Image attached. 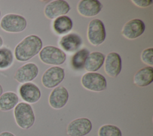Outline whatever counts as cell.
Returning <instances> with one entry per match:
<instances>
[{
	"label": "cell",
	"mask_w": 153,
	"mask_h": 136,
	"mask_svg": "<svg viewBox=\"0 0 153 136\" xmlns=\"http://www.w3.org/2000/svg\"><path fill=\"white\" fill-rule=\"evenodd\" d=\"M42 48L41 39L35 35L26 37L14 49V56L17 61L25 62L36 55Z\"/></svg>",
	"instance_id": "6da1fadb"
},
{
	"label": "cell",
	"mask_w": 153,
	"mask_h": 136,
	"mask_svg": "<svg viewBox=\"0 0 153 136\" xmlns=\"http://www.w3.org/2000/svg\"><path fill=\"white\" fill-rule=\"evenodd\" d=\"M14 116L17 125L22 129H29L35 123V117L32 107L25 102H19L14 107Z\"/></svg>",
	"instance_id": "7a4b0ae2"
},
{
	"label": "cell",
	"mask_w": 153,
	"mask_h": 136,
	"mask_svg": "<svg viewBox=\"0 0 153 136\" xmlns=\"http://www.w3.org/2000/svg\"><path fill=\"white\" fill-rule=\"evenodd\" d=\"M1 28L7 32L18 33L24 31L27 26L26 19L19 14L8 13L4 15L0 21Z\"/></svg>",
	"instance_id": "3957f363"
},
{
	"label": "cell",
	"mask_w": 153,
	"mask_h": 136,
	"mask_svg": "<svg viewBox=\"0 0 153 136\" xmlns=\"http://www.w3.org/2000/svg\"><path fill=\"white\" fill-rule=\"evenodd\" d=\"M39 58L41 61L46 64L59 65L63 64L66 61L65 53L58 47L47 46L39 52Z\"/></svg>",
	"instance_id": "277c9868"
},
{
	"label": "cell",
	"mask_w": 153,
	"mask_h": 136,
	"mask_svg": "<svg viewBox=\"0 0 153 136\" xmlns=\"http://www.w3.org/2000/svg\"><path fill=\"white\" fill-rule=\"evenodd\" d=\"M81 83L84 88L94 92L104 90L107 87L105 77L97 72L85 73L82 77Z\"/></svg>",
	"instance_id": "5b68a950"
},
{
	"label": "cell",
	"mask_w": 153,
	"mask_h": 136,
	"mask_svg": "<svg viewBox=\"0 0 153 136\" xmlns=\"http://www.w3.org/2000/svg\"><path fill=\"white\" fill-rule=\"evenodd\" d=\"M87 37L93 46H97L103 43L106 38V31L102 21L97 19L91 20L88 26Z\"/></svg>",
	"instance_id": "8992f818"
},
{
	"label": "cell",
	"mask_w": 153,
	"mask_h": 136,
	"mask_svg": "<svg viewBox=\"0 0 153 136\" xmlns=\"http://www.w3.org/2000/svg\"><path fill=\"white\" fill-rule=\"evenodd\" d=\"M92 129L91 122L87 118L81 117L71 122L67 126L66 132L69 136H85Z\"/></svg>",
	"instance_id": "52a82bcc"
},
{
	"label": "cell",
	"mask_w": 153,
	"mask_h": 136,
	"mask_svg": "<svg viewBox=\"0 0 153 136\" xmlns=\"http://www.w3.org/2000/svg\"><path fill=\"white\" fill-rule=\"evenodd\" d=\"M65 78L64 69L52 67L47 69L42 76V83L47 88H53L59 84Z\"/></svg>",
	"instance_id": "ba28073f"
},
{
	"label": "cell",
	"mask_w": 153,
	"mask_h": 136,
	"mask_svg": "<svg viewBox=\"0 0 153 136\" xmlns=\"http://www.w3.org/2000/svg\"><path fill=\"white\" fill-rule=\"evenodd\" d=\"M39 69L34 63H27L19 67L14 75V78L20 83L32 81L38 74Z\"/></svg>",
	"instance_id": "9c48e42d"
},
{
	"label": "cell",
	"mask_w": 153,
	"mask_h": 136,
	"mask_svg": "<svg viewBox=\"0 0 153 136\" xmlns=\"http://www.w3.org/2000/svg\"><path fill=\"white\" fill-rule=\"evenodd\" d=\"M71 9L69 4L63 0L53 1L46 5L44 8L45 16L50 19H56L58 17L65 16Z\"/></svg>",
	"instance_id": "30bf717a"
},
{
	"label": "cell",
	"mask_w": 153,
	"mask_h": 136,
	"mask_svg": "<svg viewBox=\"0 0 153 136\" xmlns=\"http://www.w3.org/2000/svg\"><path fill=\"white\" fill-rule=\"evenodd\" d=\"M145 29L144 22L139 19L127 22L123 26L122 35L128 39H135L143 34Z\"/></svg>",
	"instance_id": "8fae6325"
},
{
	"label": "cell",
	"mask_w": 153,
	"mask_h": 136,
	"mask_svg": "<svg viewBox=\"0 0 153 136\" xmlns=\"http://www.w3.org/2000/svg\"><path fill=\"white\" fill-rule=\"evenodd\" d=\"M19 92L22 99L28 104L38 101L41 95L39 87L30 82L22 84L19 89Z\"/></svg>",
	"instance_id": "7c38bea8"
},
{
	"label": "cell",
	"mask_w": 153,
	"mask_h": 136,
	"mask_svg": "<svg viewBox=\"0 0 153 136\" xmlns=\"http://www.w3.org/2000/svg\"><path fill=\"white\" fill-rule=\"evenodd\" d=\"M105 62V71L110 77H117L122 68L121 58L119 54L115 52H111L108 54Z\"/></svg>",
	"instance_id": "4fadbf2b"
},
{
	"label": "cell",
	"mask_w": 153,
	"mask_h": 136,
	"mask_svg": "<svg viewBox=\"0 0 153 136\" xmlns=\"http://www.w3.org/2000/svg\"><path fill=\"white\" fill-rule=\"evenodd\" d=\"M68 99L69 93L67 89L63 86H58L51 91L48 102L52 108L60 109L66 104Z\"/></svg>",
	"instance_id": "5bb4252c"
},
{
	"label": "cell",
	"mask_w": 153,
	"mask_h": 136,
	"mask_svg": "<svg viewBox=\"0 0 153 136\" xmlns=\"http://www.w3.org/2000/svg\"><path fill=\"white\" fill-rule=\"evenodd\" d=\"M102 8V5L97 0H82L77 6L78 11L85 17H93L98 14Z\"/></svg>",
	"instance_id": "9a60e30c"
},
{
	"label": "cell",
	"mask_w": 153,
	"mask_h": 136,
	"mask_svg": "<svg viewBox=\"0 0 153 136\" xmlns=\"http://www.w3.org/2000/svg\"><path fill=\"white\" fill-rule=\"evenodd\" d=\"M82 43L81 37L74 33L69 34L63 36L60 40V47L68 52H74L76 51Z\"/></svg>",
	"instance_id": "2e32d148"
},
{
	"label": "cell",
	"mask_w": 153,
	"mask_h": 136,
	"mask_svg": "<svg viewBox=\"0 0 153 136\" xmlns=\"http://www.w3.org/2000/svg\"><path fill=\"white\" fill-rule=\"evenodd\" d=\"M153 80V68L151 66L141 68L134 75L133 81L135 84L145 87L150 84Z\"/></svg>",
	"instance_id": "e0dca14e"
},
{
	"label": "cell",
	"mask_w": 153,
	"mask_h": 136,
	"mask_svg": "<svg viewBox=\"0 0 153 136\" xmlns=\"http://www.w3.org/2000/svg\"><path fill=\"white\" fill-rule=\"evenodd\" d=\"M105 55L99 52H93L88 55L84 68L87 71L95 72L99 70L103 65L105 61Z\"/></svg>",
	"instance_id": "ac0fdd59"
},
{
	"label": "cell",
	"mask_w": 153,
	"mask_h": 136,
	"mask_svg": "<svg viewBox=\"0 0 153 136\" xmlns=\"http://www.w3.org/2000/svg\"><path fill=\"white\" fill-rule=\"evenodd\" d=\"M19 96L14 92H5L0 96V110L8 111L17 105L19 102Z\"/></svg>",
	"instance_id": "d6986e66"
},
{
	"label": "cell",
	"mask_w": 153,
	"mask_h": 136,
	"mask_svg": "<svg viewBox=\"0 0 153 136\" xmlns=\"http://www.w3.org/2000/svg\"><path fill=\"white\" fill-rule=\"evenodd\" d=\"M73 27L72 19L67 16L57 17L53 22V29L56 34L62 35L69 32Z\"/></svg>",
	"instance_id": "ffe728a7"
},
{
	"label": "cell",
	"mask_w": 153,
	"mask_h": 136,
	"mask_svg": "<svg viewBox=\"0 0 153 136\" xmlns=\"http://www.w3.org/2000/svg\"><path fill=\"white\" fill-rule=\"evenodd\" d=\"M14 55L10 49L7 47L0 48V69L8 68L13 64Z\"/></svg>",
	"instance_id": "44dd1931"
},
{
	"label": "cell",
	"mask_w": 153,
	"mask_h": 136,
	"mask_svg": "<svg viewBox=\"0 0 153 136\" xmlns=\"http://www.w3.org/2000/svg\"><path fill=\"white\" fill-rule=\"evenodd\" d=\"M88 55L89 51L86 49H82L75 53L71 61L73 68L76 70L84 68Z\"/></svg>",
	"instance_id": "7402d4cb"
},
{
	"label": "cell",
	"mask_w": 153,
	"mask_h": 136,
	"mask_svg": "<svg viewBox=\"0 0 153 136\" xmlns=\"http://www.w3.org/2000/svg\"><path fill=\"white\" fill-rule=\"evenodd\" d=\"M99 136H123L120 129L113 125H104L98 131Z\"/></svg>",
	"instance_id": "603a6c76"
},
{
	"label": "cell",
	"mask_w": 153,
	"mask_h": 136,
	"mask_svg": "<svg viewBox=\"0 0 153 136\" xmlns=\"http://www.w3.org/2000/svg\"><path fill=\"white\" fill-rule=\"evenodd\" d=\"M141 59L144 63L152 67L153 65V49L151 47L145 49L142 52Z\"/></svg>",
	"instance_id": "cb8c5ba5"
},
{
	"label": "cell",
	"mask_w": 153,
	"mask_h": 136,
	"mask_svg": "<svg viewBox=\"0 0 153 136\" xmlns=\"http://www.w3.org/2000/svg\"><path fill=\"white\" fill-rule=\"evenodd\" d=\"M132 2L134 4L136 5L144 8L147 7L149 5H151L152 4V0H133Z\"/></svg>",
	"instance_id": "d4e9b609"
},
{
	"label": "cell",
	"mask_w": 153,
	"mask_h": 136,
	"mask_svg": "<svg viewBox=\"0 0 153 136\" xmlns=\"http://www.w3.org/2000/svg\"><path fill=\"white\" fill-rule=\"evenodd\" d=\"M0 136H16V135L10 132L4 131L0 133Z\"/></svg>",
	"instance_id": "484cf974"
},
{
	"label": "cell",
	"mask_w": 153,
	"mask_h": 136,
	"mask_svg": "<svg viewBox=\"0 0 153 136\" xmlns=\"http://www.w3.org/2000/svg\"><path fill=\"white\" fill-rule=\"evenodd\" d=\"M3 44H4V40H3L2 37L0 35V48L2 47Z\"/></svg>",
	"instance_id": "4316f807"
},
{
	"label": "cell",
	"mask_w": 153,
	"mask_h": 136,
	"mask_svg": "<svg viewBox=\"0 0 153 136\" xmlns=\"http://www.w3.org/2000/svg\"><path fill=\"white\" fill-rule=\"evenodd\" d=\"M3 93V87L2 85L0 84V96Z\"/></svg>",
	"instance_id": "83f0119b"
},
{
	"label": "cell",
	"mask_w": 153,
	"mask_h": 136,
	"mask_svg": "<svg viewBox=\"0 0 153 136\" xmlns=\"http://www.w3.org/2000/svg\"><path fill=\"white\" fill-rule=\"evenodd\" d=\"M1 11L0 10V18H1Z\"/></svg>",
	"instance_id": "f1b7e54d"
}]
</instances>
